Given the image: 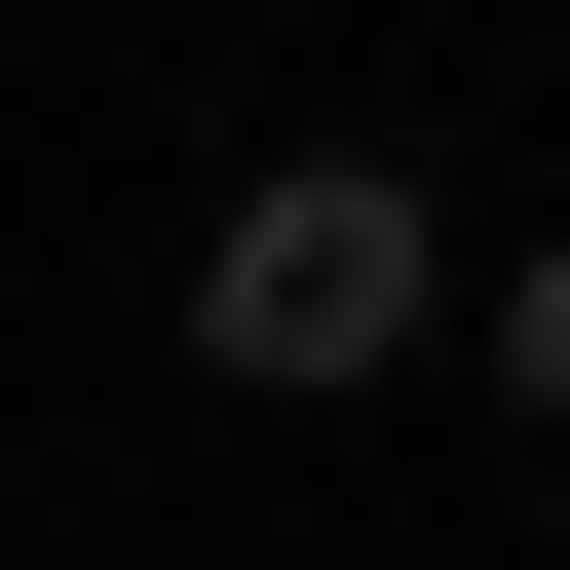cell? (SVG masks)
I'll list each match as a JSON object with an SVG mask.
<instances>
[{
  "label": "cell",
  "mask_w": 570,
  "mask_h": 570,
  "mask_svg": "<svg viewBox=\"0 0 570 570\" xmlns=\"http://www.w3.org/2000/svg\"><path fill=\"white\" fill-rule=\"evenodd\" d=\"M419 343H456V228H419V153H266V190L190 228V381L343 419V381H419Z\"/></svg>",
  "instance_id": "obj_1"
},
{
  "label": "cell",
  "mask_w": 570,
  "mask_h": 570,
  "mask_svg": "<svg viewBox=\"0 0 570 570\" xmlns=\"http://www.w3.org/2000/svg\"><path fill=\"white\" fill-rule=\"evenodd\" d=\"M494 381H532V419H570V228H532V266H494Z\"/></svg>",
  "instance_id": "obj_2"
}]
</instances>
